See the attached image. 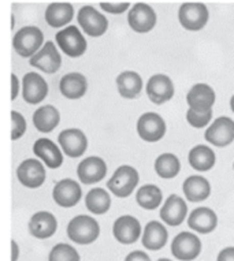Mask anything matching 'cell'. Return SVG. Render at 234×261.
<instances>
[{"label": "cell", "instance_id": "obj_1", "mask_svg": "<svg viewBox=\"0 0 234 261\" xmlns=\"http://www.w3.org/2000/svg\"><path fill=\"white\" fill-rule=\"evenodd\" d=\"M68 240L78 245L93 244L100 236L98 220L88 215H78L70 220L67 226Z\"/></svg>", "mask_w": 234, "mask_h": 261}, {"label": "cell", "instance_id": "obj_2", "mask_svg": "<svg viewBox=\"0 0 234 261\" xmlns=\"http://www.w3.org/2000/svg\"><path fill=\"white\" fill-rule=\"evenodd\" d=\"M138 182L140 175L136 168L132 166H121L108 179L107 188L116 197L126 198L136 190Z\"/></svg>", "mask_w": 234, "mask_h": 261}, {"label": "cell", "instance_id": "obj_3", "mask_svg": "<svg viewBox=\"0 0 234 261\" xmlns=\"http://www.w3.org/2000/svg\"><path fill=\"white\" fill-rule=\"evenodd\" d=\"M43 44L44 35L37 26H24L13 37L14 49L22 58H32Z\"/></svg>", "mask_w": 234, "mask_h": 261}, {"label": "cell", "instance_id": "obj_4", "mask_svg": "<svg viewBox=\"0 0 234 261\" xmlns=\"http://www.w3.org/2000/svg\"><path fill=\"white\" fill-rule=\"evenodd\" d=\"M209 13L207 6L199 2L183 3L178 10V21L188 32H199L207 25Z\"/></svg>", "mask_w": 234, "mask_h": 261}, {"label": "cell", "instance_id": "obj_5", "mask_svg": "<svg viewBox=\"0 0 234 261\" xmlns=\"http://www.w3.org/2000/svg\"><path fill=\"white\" fill-rule=\"evenodd\" d=\"M200 238L191 231L179 232L171 242V253L179 261H193L201 253Z\"/></svg>", "mask_w": 234, "mask_h": 261}, {"label": "cell", "instance_id": "obj_6", "mask_svg": "<svg viewBox=\"0 0 234 261\" xmlns=\"http://www.w3.org/2000/svg\"><path fill=\"white\" fill-rule=\"evenodd\" d=\"M166 130V122L156 112H145L137 120V134L145 142L160 141Z\"/></svg>", "mask_w": 234, "mask_h": 261}, {"label": "cell", "instance_id": "obj_7", "mask_svg": "<svg viewBox=\"0 0 234 261\" xmlns=\"http://www.w3.org/2000/svg\"><path fill=\"white\" fill-rule=\"evenodd\" d=\"M56 43L70 58H80L86 52L88 43L77 26H67L56 33Z\"/></svg>", "mask_w": 234, "mask_h": 261}, {"label": "cell", "instance_id": "obj_8", "mask_svg": "<svg viewBox=\"0 0 234 261\" xmlns=\"http://www.w3.org/2000/svg\"><path fill=\"white\" fill-rule=\"evenodd\" d=\"M205 141L217 148H225L234 141V120L219 116L209 124L204 133Z\"/></svg>", "mask_w": 234, "mask_h": 261}, {"label": "cell", "instance_id": "obj_9", "mask_svg": "<svg viewBox=\"0 0 234 261\" xmlns=\"http://www.w3.org/2000/svg\"><path fill=\"white\" fill-rule=\"evenodd\" d=\"M77 21L84 33L90 37H100L108 29L107 18L92 6H84L77 14Z\"/></svg>", "mask_w": 234, "mask_h": 261}, {"label": "cell", "instance_id": "obj_10", "mask_svg": "<svg viewBox=\"0 0 234 261\" xmlns=\"http://www.w3.org/2000/svg\"><path fill=\"white\" fill-rule=\"evenodd\" d=\"M29 64L44 73L55 74L62 66V56L55 47V43H44L43 47L30 58Z\"/></svg>", "mask_w": 234, "mask_h": 261}, {"label": "cell", "instance_id": "obj_11", "mask_svg": "<svg viewBox=\"0 0 234 261\" xmlns=\"http://www.w3.org/2000/svg\"><path fill=\"white\" fill-rule=\"evenodd\" d=\"M156 21L158 17L155 10L147 3H136L129 10L128 23L136 33H148L156 26Z\"/></svg>", "mask_w": 234, "mask_h": 261}, {"label": "cell", "instance_id": "obj_12", "mask_svg": "<svg viewBox=\"0 0 234 261\" xmlns=\"http://www.w3.org/2000/svg\"><path fill=\"white\" fill-rule=\"evenodd\" d=\"M148 99L156 106H162L173 99L174 96V84L166 74H155L149 78L145 86Z\"/></svg>", "mask_w": 234, "mask_h": 261}, {"label": "cell", "instance_id": "obj_13", "mask_svg": "<svg viewBox=\"0 0 234 261\" xmlns=\"http://www.w3.org/2000/svg\"><path fill=\"white\" fill-rule=\"evenodd\" d=\"M45 168L44 164L37 159H26L18 166V180L25 188L37 189L45 182Z\"/></svg>", "mask_w": 234, "mask_h": 261}, {"label": "cell", "instance_id": "obj_14", "mask_svg": "<svg viewBox=\"0 0 234 261\" xmlns=\"http://www.w3.org/2000/svg\"><path fill=\"white\" fill-rule=\"evenodd\" d=\"M59 145L68 158H80L88 149V138L80 128H66L58 137Z\"/></svg>", "mask_w": 234, "mask_h": 261}, {"label": "cell", "instance_id": "obj_15", "mask_svg": "<svg viewBox=\"0 0 234 261\" xmlns=\"http://www.w3.org/2000/svg\"><path fill=\"white\" fill-rule=\"evenodd\" d=\"M141 231L143 230H141L138 219L132 215L120 216L112 226V234H114L115 240L124 245H132L137 242V240H140Z\"/></svg>", "mask_w": 234, "mask_h": 261}, {"label": "cell", "instance_id": "obj_16", "mask_svg": "<svg viewBox=\"0 0 234 261\" xmlns=\"http://www.w3.org/2000/svg\"><path fill=\"white\" fill-rule=\"evenodd\" d=\"M217 94L207 84H195L186 94V103L189 110L196 112L213 111Z\"/></svg>", "mask_w": 234, "mask_h": 261}, {"label": "cell", "instance_id": "obj_17", "mask_svg": "<svg viewBox=\"0 0 234 261\" xmlns=\"http://www.w3.org/2000/svg\"><path fill=\"white\" fill-rule=\"evenodd\" d=\"M48 94V84L37 73H26L22 78V97L28 104H40Z\"/></svg>", "mask_w": 234, "mask_h": 261}, {"label": "cell", "instance_id": "obj_18", "mask_svg": "<svg viewBox=\"0 0 234 261\" xmlns=\"http://www.w3.org/2000/svg\"><path fill=\"white\" fill-rule=\"evenodd\" d=\"M106 174L107 164L99 156H89V158L84 159L77 167L78 179L84 185L98 184V182L104 179Z\"/></svg>", "mask_w": 234, "mask_h": 261}, {"label": "cell", "instance_id": "obj_19", "mask_svg": "<svg viewBox=\"0 0 234 261\" xmlns=\"http://www.w3.org/2000/svg\"><path fill=\"white\" fill-rule=\"evenodd\" d=\"M82 190L81 186L77 184L74 179L66 178L59 180L52 190V198L59 206L63 208H72L77 205L81 200Z\"/></svg>", "mask_w": 234, "mask_h": 261}, {"label": "cell", "instance_id": "obj_20", "mask_svg": "<svg viewBox=\"0 0 234 261\" xmlns=\"http://www.w3.org/2000/svg\"><path fill=\"white\" fill-rule=\"evenodd\" d=\"M188 216V205L178 194H171L160 208V219L170 227H178Z\"/></svg>", "mask_w": 234, "mask_h": 261}, {"label": "cell", "instance_id": "obj_21", "mask_svg": "<svg viewBox=\"0 0 234 261\" xmlns=\"http://www.w3.org/2000/svg\"><path fill=\"white\" fill-rule=\"evenodd\" d=\"M28 227H29L30 236L38 240H47L54 236L58 230V220L51 212L40 211L30 218Z\"/></svg>", "mask_w": 234, "mask_h": 261}, {"label": "cell", "instance_id": "obj_22", "mask_svg": "<svg viewBox=\"0 0 234 261\" xmlns=\"http://www.w3.org/2000/svg\"><path fill=\"white\" fill-rule=\"evenodd\" d=\"M188 226L199 234H209L218 226V215L211 208L199 206L188 216Z\"/></svg>", "mask_w": 234, "mask_h": 261}, {"label": "cell", "instance_id": "obj_23", "mask_svg": "<svg viewBox=\"0 0 234 261\" xmlns=\"http://www.w3.org/2000/svg\"><path fill=\"white\" fill-rule=\"evenodd\" d=\"M33 152L50 168H59L63 164V154L59 146L50 138H38L34 142Z\"/></svg>", "mask_w": 234, "mask_h": 261}, {"label": "cell", "instance_id": "obj_24", "mask_svg": "<svg viewBox=\"0 0 234 261\" xmlns=\"http://www.w3.org/2000/svg\"><path fill=\"white\" fill-rule=\"evenodd\" d=\"M167 241H169V231L165 224L158 220H152L145 226L143 238H141L143 246L145 249L156 252L166 246Z\"/></svg>", "mask_w": 234, "mask_h": 261}, {"label": "cell", "instance_id": "obj_25", "mask_svg": "<svg viewBox=\"0 0 234 261\" xmlns=\"http://www.w3.org/2000/svg\"><path fill=\"white\" fill-rule=\"evenodd\" d=\"M183 196L188 201L201 202L205 201L211 194V185L208 179L201 175L188 176L182 185Z\"/></svg>", "mask_w": 234, "mask_h": 261}, {"label": "cell", "instance_id": "obj_26", "mask_svg": "<svg viewBox=\"0 0 234 261\" xmlns=\"http://www.w3.org/2000/svg\"><path fill=\"white\" fill-rule=\"evenodd\" d=\"M60 93L68 100H78L84 97L88 90V81L81 73H68L59 82Z\"/></svg>", "mask_w": 234, "mask_h": 261}, {"label": "cell", "instance_id": "obj_27", "mask_svg": "<svg viewBox=\"0 0 234 261\" xmlns=\"http://www.w3.org/2000/svg\"><path fill=\"white\" fill-rule=\"evenodd\" d=\"M74 9L67 2H54L45 10V21L51 28H63L73 21Z\"/></svg>", "mask_w": 234, "mask_h": 261}, {"label": "cell", "instance_id": "obj_28", "mask_svg": "<svg viewBox=\"0 0 234 261\" xmlns=\"http://www.w3.org/2000/svg\"><path fill=\"white\" fill-rule=\"evenodd\" d=\"M188 162L195 171L207 172L215 166L217 156L209 146L207 145H196L189 150L188 154Z\"/></svg>", "mask_w": 234, "mask_h": 261}, {"label": "cell", "instance_id": "obj_29", "mask_svg": "<svg viewBox=\"0 0 234 261\" xmlns=\"http://www.w3.org/2000/svg\"><path fill=\"white\" fill-rule=\"evenodd\" d=\"M116 89L124 99H136L143 90V78L132 70L122 71L116 77Z\"/></svg>", "mask_w": 234, "mask_h": 261}, {"label": "cell", "instance_id": "obj_30", "mask_svg": "<svg viewBox=\"0 0 234 261\" xmlns=\"http://www.w3.org/2000/svg\"><path fill=\"white\" fill-rule=\"evenodd\" d=\"M60 122V114L58 108L51 104L37 108L33 114V124L40 133H51L58 127Z\"/></svg>", "mask_w": 234, "mask_h": 261}, {"label": "cell", "instance_id": "obj_31", "mask_svg": "<svg viewBox=\"0 0 234 261\" xmlns=\"http://www.w3.org/2000/svg\"><path fill=\"white\" fill-rule=\"evenodd\" d=\"M137 204L144 210L153 211L162 205V190L156 185H143L136 194Z\"/></svg>", "mask_w": 234, "mask_h": 261}, {"label": "cell", "instance_id": "obj_32", "mask_svg": "<svg viewBox=\"0 0 234 261\" xmlns=\"http://www.w3.org/2000/svg\"><path fill=\"white\" fill-rule=\"evenodd\" d=\"M85 205L93 215H104L111 208V197L107 190L95 188L88 192L85 197Z\"/></svg>", "mask_w": 234, "mask_h": 261}, {"label": "cell", "instance_id": "obj_33", "mask_svg": "<svg viewBox=\"0 0 234 261\" xmlns=\"http://www.w3.org/2000/svg\"><path fill=\"white\" fill-rule=\"evenodd\" d=\"M181 171V163L174 153L159 154L155 160V172L163 179H173Z\"/></svg>", "mask_w": 234, "mask_h": 261}, {"label": "cell", "instance_id": "obj_34", "mask_svg": "<svg viewBox=\"0 0 234 261\" xmlns=\"http://www.w3.org/2000/svg\"><path fill=\"white\" fill-rule=\"evenodd\" d=\"M80 253L67 244L55 245L50 252L48 261H80Z\"/></svg>", "mask_w": 234, "mask_h": 261}, {"label": "cell", "instance_id": "obj_35", "mask_svg": "<svg viewBox=\"0 0 234 261\" xmlns=\"http://www.w3.org/2000/svg\"><path fill=\"white\" fill-rule=\"evenodd\" d=\"M211 119H213V111L196 112L188 110L186 112L188 123L195 128H204L211 122Z\"/></svg>", "mask_w": 234, "mask_h": 261}, {"label": "cell", "instance_id": "obj_36", "mask_svg": "<svg viewBox=\"0 0 234 261\" xmlns=\"http://www.w3.org/2000/svg\"><path fill=\"white\" fill-rule=\"evenodd\" d=\"M11 123H13V128H11V140L15 141L18 138H21L26 132V120L22 114L18 111H11Z\"/></svg>", "mask_w": 234, "mask_h": 261}, {"label": "cell", "instance_id": "obj_37", "mask_svg": "<svg viewBox=\"0 0 234 261\" xmlns=\"http://www.w3.org/2000/svg\"><path fill=\"white\" fill-rule=\"evenodd\" d=\"M100 7L106 13L120 15V14H124L125 11H128L130 9V3L129 2H102Z\"/></svg>", "mask_w": 234, "mask_h": 261}, {"label": "cell", "instance_id": "obj_38", "mask_svg": "<svg viewBox=\"0 0 234 261\" xmlns=\"http://www.w3.org/2000/svg\"><path fill=\"white\" fill-rule=\"evenodd\" d=\"M125 261H151V257L143 250H134L129 253Z\"/></svg>", "mask_w": 234, "mask_h": 261}, {"label": "cell", "instance_id": "obj_39", "mask_svg": "<svg viewBox=\"0 0 234 261\" xmlns=\"http://www.w3.org/2000/svg\"><path fill=\"white\" fill-rule=\"evenodd\" d=\"M217 261H234V246H227L218 253Z\"/></svg>", "mask_w": 234, "mask_h": 261}, {"label": "cell", "instance_id": "obj_40", "mask_svg": "<svg viewBox=\"0 0 234 261\" xmlns=\"http://www.w3.org/2000/svg\"><path fill=\"white\" fill-rule=\"evenodd\" d=\"M19 93V80L15 74H11V101L18 97Z\"/></svg>", "mask_w": 234, "mask_h": 261}, {"label": "cell", "instance_id": "obj_41", "mask_svg": "<svg viewBox=\"0 0 234 261\" xmlns=\"http://www.w3.org/2000/svg\"><path fill=\"white\" fill-rule=\"evenodd\" d=\"M19 257V246H18L17 241H11V261H18Z\"/></svg>", "mask_w": 234, "mask_h": 261}, {"label": "cell", "instance_id": "obj_42", "mask_svg": "<svg viewBox=\"0 0 234 261\" xmlns=\"http://www.w3.org/2000/svg\"><path fill=\"white\" fill-rule=\"evenodd\" d=\"M230 108H231V111L234 112V94L231 96V99H230Z\"/></svg>", "mask_w": 234, "mask_h": 261}, {"label": "cell", "instance_id": "obj_43", "mask_svg": "<svg viewBox=\"0 0 234 261\" xmlns=\"http://www.w3.org/2000/svg\"><path fill=\"white\" fill-rule=\"evenodd\" d=\"M158 261H171L170 258H159Z\"/></svg>", "mask_w": 234, "mask_h": 261}, {"label": "cell", "instance_id": "obj_44", "mask_svg": "<svg viewBox=\"0 0 234 261\" xmlns=\"http://www.w3.org/2000/svg\"><path fill=\"white\" fill-rule=\"evenodd\" d=\"M233 168H234V164H233Z\"/></svg>", "mask_w": 234, "mask_h": 261}]
</instances>
